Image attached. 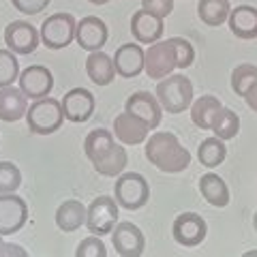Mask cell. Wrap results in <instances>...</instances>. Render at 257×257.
I'll list each match as a JSON object with an SVG mask.
<instances>
[{
    "instance_id": "8992f818",
    "label": "cell",
    "mask_w": 257,
    "mask_h": 257,
    "mask_svg": "<svg viewBox=\"0 0 257 257\" xmlns=\"http://www.w3.org/2000/svg\"><path fill=\"white\" fill-rule=\"evenodd\" d=\"M118 216H120V206L116 197L99 195L86 208V227L94 236H107L118 225Z\"/></svg>"
},
{
    "instance_id": "f546056e",
    "label": "cell",
    "mask_w": 257,
    "mask_h": 257,
    "mask_svg": "<svg viewBox=\"0 0 257 257\" xmlns=\"http://www.w3.org/2000/svg\"><path fill=\"white\" fill-rule=\"evenodd\" d=\"M257 82V64H238L231 71V90L238 96H244L246 90Z\"/></svg>"
},
{
    "instance_id": "7a4b0ae2",
    "label": "cell",
    "mask_w": 257,
    "mask_h": 257,
    "mask_svg": "<svg viewBox=\"0 0 257 257\" xmlns=\"http://www.w3.org/2000/svg\"><path fill=\"white\" fill-rule=\"evenodd\" d=\"M157 99L167 114H182L193 103V82L180 73H172L157 84Z\"/></svg>"
},
{
    "instance_id": "ffe728a7",
    "label": "cell",
    "mask_w": 257,
    "mask_h": 257,
    "mask_svg": "<svg viewBox=\"0 0 257 257\" xmlns=\"http://www.w3.org/2000/svg\"><path fill=\"white\" fill-rule=\"evenodd\" d=\"M28 111V96L20 88L5 86L0 88V120L3 122H18Z\"/></svg>"
},
{
    "instance_id": "d6a6232c",
    "label": "cell",
    "mask_w": 257,
    "mask_h": 257,
    "mask_svg": "<svg viewBox=\"0 0 257 257\" xmlns=\"http://www.w3.org/2000/svg\"><path fill=\"white\" fill-rule=\"evenodd\" d=\"M174 54H176V69H189L193 60H195V47H193L187 39L172 37Z\"/></svg>"
},
{
    "instance_id": "5b68a950",
    "label": "cell",
    "mask_w": 257,
    "mask_h": 257,
    "mask_svg": "<svg viewBox=\"0 0 257 257\" xmlns=\"http://www.w3.org/2000/svg\"><path fill=\"white\" fill-rule=\"evenodd\" d=\"M77 20L73 13H54L39 28L41 43L47 50H64L75 41Z\"/></svg>"
},
{
    "instance_id": "d590c367",
    "label": "cell",
    "mask_w": 257,
    "mask_h": 257,
    "mask_svg": "<svg viewBox=\"0 0 257 257\" xmlns=\"http://www.w3.org/2000/svg\"><path fill=\"white\" fill-rule=\"evenodd\" d=\"M11 5L13 9H18L24 15H37L50 5V0H11Z\"/></svg>"
},
{
    "instance_id": "8d00e7d4",
    "label": "cell",
    "mask_w": 257,
    "mask_h": 257,
    "mask_svg": "<svg viewBox=\"0 0 257 257\" xmlns=\"http://www.w3.org/2000/svg\"><path fill=\"white\" fill-rule=\"evenodd\" d=\"M0 257H28V251L20 244L5 242V236H0Z\"/></svg>"
},
{
    "instance_id": "cb8c5ba5",
    "label": "cell",
    "mask_w": 257,
    "mask_h": 257,
    "mask_svg": "<svg viewBox=\"0 0 257 257\" xmlns=\"http://www.w3.org/2000/svg\"><path fill=\"white\" fill-rule=\"evenodd\" d=\"M221 101L216 99L214 94H204V96H197V99H193L191 103V120L193 124L197 128H208L210 131V124L214 116L221 111Z\"/></svg>"
},
{
    "instance_id": "2e32d148",
    "label": "cell",
    "mask_w": 257,
    "mask_h": 257,
    "mask_svg": "<svg viewBox=\"0 0 257 257\" xmlns=\"http://www.w3.org/2000/svg\"><path fill=\"white\" fill-rule=\"evenodd\" d=\"M128 28H131V35L138 43H155L163 37V18L150 13L146 9H138L131 15V22H128Z\"/></svg>"
},
{
    "instance_id": "1f68e13d",
    "label": "cell",
    "mask_w": 257,
    "mask_h": 257,
    "mask_svg": "<svg viewBox=\"0 0 257 257\" xmlns=\"http://www.w3.org/2000/svg\"><path fill=\"white\" fill-rule=\"evenodd\" d=\"M22 184L20 167L11 161H0V195L3 193H15Z\"/></svg>"
},
{
    "instance_id": "74e56055",
    "label": "cell",
    "mask_w": 257,
    "mask_h": 257,
    "mask_svg": "<svg viewBox=\"0 0 257 257\" xmlns=\"http://www.w3.org/2000/svg\"><path fill=\"white\" fill-rule=\"evenodd\" d=\"M242 99L246 101V105L251 107L253 111H257V82H255L251 88H248V90H246V94L242 96Z\"/></svg>"
},
{
    "instance_id": "d6986e66",
    "label": "cell",
    "mask_w": 257,
    "mask_h": 257,
    "mask_svg": "<svg viewBox=\"0 0 257 257\" xmlns=\"http://www.w3.org/2000/svg\"><path fill=\"white\" fill-rule=\"evenodd\" d=\"M229 30L231 35L238 39H244V41H251V39H257V9L251 5H240L234 7L229 11Z\"/></svg>"
},
{
    "instance_id": "836d02e7",
    "label": "cell",
    "mask_w": 257,
    "mask_h": 257,
    "mask_svg": "<svg viewBox=\"0 0 257 257\" xmlns=\"http://www.w3.org/2000/svg\"><path fill=\"white\" fill-rule=\"evenodd\" d=\"M75 257H107V248L105 242L101 240V236L90 234L88 238H84L82 242L75 248Z\"/></svg>"
},
{
    "instance_id": "4dcf8cb0",
    "label": "cell",
    "mask_w": 257,
    "mask_h": 257,
    "mask_svg": "<svg viewBox=\"0 0 257 257\" xmlns=\"http://www.w3.org/2000/svg\"><path fill=\"white\" fill-rule=\"evenodd\" d=\"M18 54H13L9 47L0 50V88L13 86V82L20 77V64H18Z\"/></svg>"
},
{
    "instance_id": "7402d4cb",
    "label": "cell",
    "mask_w": 257,
    "mask_h": 257,
    "mask_svg": "<svg viewBox=\"0 0 257 257\" xmlns=\"http://www.w3.org/2000/svg\"><path fill=\"white\" fill-rule=\"evenodd\" d=\"M197 187H199V193H202V197H204L210 206H214V208H225V206H229L231 193H229L227 182H225L219 174H214V172L204 174L202 178H199Z\"/></svg>"
},
{
    "instance_id": "ba28073f",
    "label": "cell",
    "mask_w": 257,
    "mask_h": 257,
    "mask_svg": "<svg viewBox=\"0 0 257 257\" xmlns=\"http://www.w3.org/2000/svg\"><path fill=\"white\" fill-rule=\"evenodd\" d=\"M206 234H208V223L204 221V216L195 212H182L174 219L172 236L184 248L199 246L206 240Z\"/></svg>"
},
{
    "instance_id": "277c9868",
    "label": "cell",
    "mask_w": 257,
    "mask_h": 257,
    "mask_svg": "<svg viewBox=\"0 0 257 257\" xmlns=\"http://www.w3.org/2000/svg\"><path fill=\"white\" fill-rule=\"evenodd\" d=\"M114 197L124 210H140L150 199V184L138 172H122L114 184Z\"/></svg>"
},
{
    "instance_id": "8fae6325",
    "label": "cell",
    "mask_w": 257,
    "mask_h": 257,
    "mask_svg": "<svg viewBox=\"0 0 257 257\" xmlns=\"http://www.w3.org/2000/svg\"><path fill=\"white\" fill-rule=\"evenodd\" d=\"M5 43L13 54L26 56L41 45V37H39V30L32 24L24 20H13L5 28Z\"/></svg>"
},
{
    "instance_id": "4316f807",
    "label": "cell",
    "mask_w": 257,
    "mask_h": 257,
    "mask_svg": "<svg viewBox=\"0 0 257 257\" xmlns=\"http://www.w3.org/2000/svg\"><path fill=\"white\" fill-rule=\"evenodd\" d=\"M231 11L229 0H199L197 3V15L206 26H221V24L227 22Z\"/></svg>"
},
{
    "instance_id": "52a82bcc",
    "label": "cell",
    "mask_w": 257,
    "mask_h": 257,
    "mask_svg": "<svg viewBox=\"0 0 257 257\" xmlns=\"http://www.w3.org/2000/svg\"><path fill=\"white\" fill-rule=\"evenodd\" d=\"M176 69V54L172 39H163V41H155L148 45L146 58H144V71L150 79H163L172 75Z\"/></svg>"
},
{
    "instance_id": "5bb4252c",
    "label": "cell",
    "mask_w": 257,
    "mask_h": 257,
    "mask_svg": "<svg viewBox=\"0 0 257 257\" xmlns=\"http://www.w3.org/2000/svg\"><path fill=\"white\" fill-rule=\"evenodd\" d=\"M109 39V28L107 24L103 22L96 15H86L77 22L75 26V41L77 45L86 52H99L105 47Z\"/></svg>"
},
{
    "instance_id": "e575fe53",
    "label": "cell",
    "mask_w": 257,
    "mask_h": 257,
    "mask_svg": "<svg viewBox=\"0 0 257 257\" xmlns=\"http://www.w3.org/2000/svg\"><path fill=\"white\" fill-rule=\"evenodd\" d=\"M142 9H146L165 20L174 11V0H142Z\"/></svg>"
},
{
    "instance_id": "f1b7e54d",
    "label": "cell",
    "mask_w": 257,
    "mask_h": 257,
    "mask_svg": "<svg viewBox=\"0 0 257 257\" xmlns=\"http://www.w3.org/2000/svg\"><path fill=\"white\" fill-rule=\"evenodd\" d=\"M210 131H214L216 138H221L223 142L234 140L238 135V131H240V118H238V114L234 109H229V107H221V111L212 120Z\"/></svg>"
},
{
    "instance_id": "30bf717a",
    "label": "cell",
    "mask_w": 257,
    "mask_h": 257,
    "mask_svg": "<svg viewBox=\"0 0 257 257\" xmlns=\"http://www.w3.org/2000/svg\"><path fill=\"white\" fill-rule=\"evenodd\" d=\"M60 105H62L64 120L75 122V124H84L94 114L96 99H94V94L88 90V88H73V90H69L67 94L62 96Z\"/></svg>"
},
{
    "instance_id": "e0dca14e",
    "label": "cell",
    "mask_w": 257,
    "mask_h": 257,
    "mask_svg": "<svg viewBox=\"0 0 257 257\" xmlns=\"http://www.w3.org/2000/svg\"><path fill=\"white\" fill-rule=\"evenodd\" d=\"M124 109L126 111H133L135 116H140L142 120H146L150 131L152 128H159L161 124V116H163V107L157 99V94H150V92H133L131 96L126 99L124 103Z\"/></svg>"
},
{
    "instance_id": "83f0119b",
    "label": "cell",
    "mask_w": 257,
    "mask_h": 257,
    "mask_svg": "<svg viewBox=\"0 0 257 257\" xmlns=\"http://www.w3.org/2000/svg\"><path fill=\"white\" fill-rule=\"evenodd\" d=\"M225 157H227V146H225V142L221 138H216V135L214 138H206L197 148L199 163L204 167H210V170L219 167L225 161Z\"/></svg>"
},
{
    "instance_id": "d4e9b609",
    "label": "cell",
    "mask_w": 257,
    "mask_h": 257,
    "mask_svg": "<svg viewBox=\"0 0 257 257\" xmlns=\"http://www.w3.org/2000/svg\"><path fill=\"white\" fill-rule=\"evenodd\" d=\"M116 144V138L109 128H94L86 135L84 140V152L90 163H96L111 150V146Z\"/></svg>"
},
{
    "instance_id": "ac0fdd59",
    "label": "cell",
    "mask_w": 257,
    "mask_h": 257,
    "mask_svg": "<svg viewBox=\"0 0 257 257\" xmlns=\"http://www.w3.org/2000/svg\"><path fill=\"white\" fill-rule=\"evenodd\" d=\"M144 58H146V52L140 43H124L120 45L116 54H114V67H116V75L131 79L138 77L144 71Z\"/></svg>"
},
{
    "instance_id": "9a60e30c",
    "label": "cell",
    "mask_w": 257,
    "mask_h": 257,
    "mask_svg": "<svg viewBox=\"0 0 257 257\" xmlns=\"http://www.w3.org/2000/svg\"><path fill=\"white\" fill-rule=\"evenodd\" d=\"M150 126L146 120H142L140 116H135L133 111H122L114 120V138L124 144V146H138L148 140Z\"/></svg>"
},
{
    "instance_id": "6da1fadb",
    "label": "cell",
    "mask_w": 257,
    "mask_h": 257,
    "mask_svg": "<svg viewBox=\"0 0 257 257\" xmlns=\"http://www.w3.org/2000/svg\"><path fill=\"white\" fill-rule=\"evenodd\" d=\"M146 159L163 174H180L191 163V152L172 131H155L146 140Z\"/></svg>"
},
{
    "instance_id": "484cf974",
    "label": "cell",
    "mask_w": 257,
    "mask_h": 257,
    "mask_svg": "<svg viewBox=\"0 0 257 257\" xmlns=\"http://www.w3.org/2000/svg\"><path fill=\"white\" fill-rule=\"evenodd\" d=\"M126 163H128V157H126L124 144H114L105 157H103L101 161H96V163H92V167H94L96 174L114 178V176H120L124 172Z\"/></svg>"
},
{
    "instance_id": "4fadbf2b",
    "label": "cell",
    "mask_w": 257,
    "mask_h": 257,
    "mask_svg": "<svg viewBox=\"0 0 257 257\" xmlns=\"http://www.w3.org/2000/svg\"><path fill=\"white\" fill-rule=\"evenodd\" d=\"M18 84H20V90L28 99L37 101V99H43V96H50L54 88V75L43 64H30V67L20 71Z\"/></svg>"
},
{
    "instance_id": "7c38bea8",
    "label": "cell",
    "mask_w": 257,
    "mask_h": 257,
    "mask_svg": "<svg viewBox=\"0 0 257 257\" xmlns=\"http://www.w3.org/2000/svg\"><path fill=\"white\" fill-rule=\"evenodd\" d=\"M111 246L120 257H140L146 251V236L135 223L122 221L111 231Z\"/></svg>"
},
{
    "instance_id": "603a6c76",
    "label": "cell",
    "mask_w": 257,
    "mask_h": 257,
    "mask_svg": "<svg viewBox=\"0 0 257 257\" xmlns=\"http://www.w3.org/2000/svg\"><path fill=\"white\" fill-rule=\"evenodd\" d=\"M56 225L64 234L77 231L82 225H86V206L79 199H67L56 210Z\"/></svg>"
},
{
    "instance_id": "3957f363",
    "label": "cell",
    "mask_w": 257,
    "mask_h": 257,
    "mask_svg": "<svg viewBox=\"0 0 257 257\" xmlns=\"http://www.w3.org/2000/svg\"><path fill=\"white\" fill-rule=\"evenodd\" d=\"M62 122H64L62 105L54 96H43V99H37L32 105H28L26 124L30 128V133L52 135L62 126Z\"/></svg>"
},
{
    "instance_id": "ab89813d",
    "label": "cell",
    "mask_w": 257,
    "mask_h": 257,
    "mask_svg": "<svg viewBox=\"0 0 257 257\" xmlns=\"http://www.w3.org/2000/svg\"><path fill=\"white\" fill-rule=\"evenodd\" d=\"M253 225H255V229H257V212H255V216H253Z\"/></svg>"
},
{
    "instance_id": "44dd1931",
    "label": "cell",
    "mask_w": 257,
    "mask_h": 257,
    "mask_svg": "<svg viewBox=\"0 0 257 257\" xmlns=\"http://www.w3.org/2000/svg\"><path fill=\"white\" fill-rule=\"evenodd\" d=\"M86 73H88V79L94 82L96 86H109L116 79L114 58L107 56L103 50L90 52V56L86 58Z\"/></svg>"
},
{
    "instance_id": "f35d334b",
    "label": "cell",
    "mask_w": 257,
    "mask_h": 257,
    "mask_svg": "<svg viewBox=\"0 0 257 257\" xmlns=\"http://www.w3.org/2000/svg\"><path fill=\"white\" fill-rule=\"evenodd\" d=\"M88 3H92V5H107L109 0H88Z\"/></svg>"
},
{
    "instance_id": "9c48e42d",
    "label": "cell",
    "mask_w": 257,
    "mask_h": 257,
    "mask_svg": "<svg viewBox=\"0 0 257 257\" xmlns=\"http://www.w3.org/2000/svg\"><path fill=\"white\" fill-rule=\"evenodd\" d=\"M28 206L15 193L0 195V236H13L26 225Z\"/></svg>"
}]
</instances>
